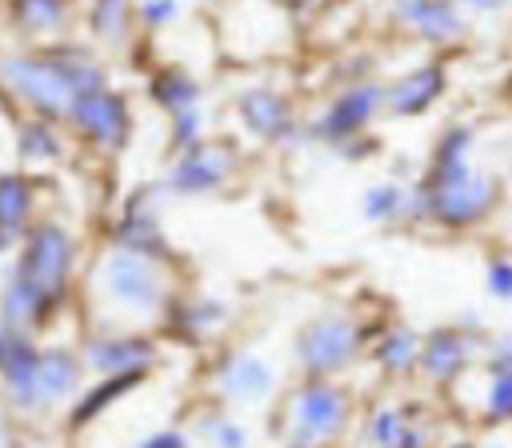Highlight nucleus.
I'll return each instance as SVG.
<instances>
[{
  "label": "nucleus",
  "instance_id": "nucleus-1",
  "mask_svg": "<svg viewBox=\"0 0 512 448\" xmlns=\"http://www.w3.org/2000/svg\"><path fill=\"white\" fill-rule=\"evenodd\" d=\"M112 84L104 56L84 40H52V44H20L0 52V96H8L24 116H44L64 124L72 104Z\"/></svg>",
  "mask_w": 512,
  "mask_h": 448
},
{
  "label": "nucleus",
  "instance_id": "nucleus-2",
  "mask_svg": "<svg viewBox=\"0 0 512 448\" xmlns=\"http://www.w3.org/2000/svg\"><path fill=\"white\" fill-rule=\"evenodd\" d=\"M80 284L88 288V308L96 324H124V328H156L176 292L172 264L124 248H104L84 268Z\"/></svg>",
  "mask_w": 512,
  "mask_h": 448
},
{
  "label": "nucleus",
  "instance_id": "nucleus-3",
  "mask_svg": "<svg viewBox=\"0 0 512 448\" xmlns=\"http://www.w3.org/2000/svg\"><path fill=\"white\" fill-rule=\"evenodd\" d=\"M4 268L36 288L56 312H64L84 280V240L68 220L40 212Z\"/></svg>",
  "mask_w": 512,
  "mask_h": 448
},
{
  "label": "nucleus",
  "instance_id": "nucleus-4",
  "mask_svg": "<svg viewBox=\"0 0 512 448\" xmlns=\"http://www.w3.org/2000/svg\"><path fill=\"white\" fill-rule=\"evenodd\" d=\"M356 420H360V396L344 380L300 376L292 388H280V408H276L280 444L336 448L356 432Z\"/></svg>",
  "mask_w": 512,
  "mask_h": 448
},
{
  "label": "nucleus",
  "instance_id": "nucleus-5",
  "mask_svg": "<svg viewBox=\"0 0 512 448\" xmlns=\"http://www.w3.org/2000/svg\"><path fill=\"white\" fill-rule=\"evenodd\" d=\"M380 324H368L356 308H344V304L320 308L308 320H300L292 332V344H288L292 368L312 380H344L368 356V340L376 336Z\"/></svg>",
  "mask_w": 512,
  "mask_h": 448
},
{
  "label": "nucleus",
  "instance_id": "nucleus-6",
  "mask_svg": "<svg viewBox=\"0 0 512 448\" xmlns=\"http://www.w3.org/2000/svg\"><path fill=\"white\" fill-rule=\"evenodd\" d=\"M376 120H384V80H348L320 104L316 116L304 120V140L336 152L340 160L360 164L376 152Z\"/></svg>",
  "mask_w": 512,
  "mask_h": 448
},
{
  "label": "nucleus",
  "instance_id": "nucleus-7",
  "mask_svg": "<svg viewBox=\"0 0 512 448\" xmlns=\"http://www.w3.org/2000/svg\"><path fill=\"white\" fill-rule=\"evenodd\" d=\"M412 184L420 204V228H436L444 236H464L484 228L504 204V180L480 164L440 180L412 176Z\"/></svg>",
  "mask_w": 512,
  "mask_h": 448
},
{
  "label": "nucleus",
  "instance_id": "nucleus-8",
  "mask_svg": "<svg viewBox=\"0 0 512 448\" xmlns=\"http://www.w3.org/2000/svg\"><path fill=\"white\" fill-rule=\"evenodd\" d=\"M244 172V148L236 136H204L200 144L168 156L156 192L164 200H208L224 196Z\"/></svg>",
  "mask_w": 512,
  "mask_h": 448
},
{
  "label": "nucleus",
  "instance_id": "nucleus-9",
  "mask_svg": "<svg viewBox=\"0 0 512 448\" xmlns=\"http://www.w3.org/2000/svg\"><path fill=\"white\" fill-rule=\"evenodd\" d=\"M64 132L84 152L116 160L120 152H128V144L136 136V104L120 84L92 88L72 104V112L64 120Z\"/></svg>",
  "mask_w": 512,
  "mask_h": 448
},
{
  "label": "nucleus",
  "instance_id": "nucleus-10",
  "mask_svg": "<svg viewBox=\"0 0 512 448\" xmlns=\"http://www.w3.org/2000/svg\"><path fill=\"white\" fill-rule=\"evenodd\" d=\"M232 120H236L244 140L272 148V152H288V148L308 144L304 140L308 116H300L296 100L276 84H244L232 96Z\"/></svg>",
  "mask_w": 512,
  "mask_h": 448
},
{
  "label": "nucleus",
  "instance_id": "nucleus-11",
  "mask_svg": "<svg viewBox=\"0 0 512 448\" xmlns=\"http://www.w3.org/2000/svg\"><path fill=\"white\" fill-rule=\"evenodd\" d=\"M488 348V328L480 316H460L452 324H436L424 332L420 344V368L416 380H424L432 392H452L460 376H468Z\"/></svg>",
  "mask_w": 512,
  "mask_h": 448
},
{
  "label": "nucleus",
  "instance_id": "nucleus-12",
  "mask_svg": "<svg viewBox=\"0 0 512 448\" xmlns=\"http://www.w3.org/2000/svg\"><path fill=\"white\" fill-rule=\"evenodd\" d=\"M88 368V380L100 376H152L160 364V340L152 328H124V324H96L76 344Z\"/></svg>",
  "mask_w": 512,
  "mask_h": 448
},
{
  "label": "nucleus",
  "instance_id": "nucleus-13",
  "mask_svg": "<svg viewBox=\"0 0 512 448\" xmlns=\"http://www.w3.org/2000/svg\"><path fill=\"white\" fill-rule=\"evenodd\" d=\"M208 384L224 408H264L280 396V368L256 348H228L212 360Z\"/></svg>",
  "mask_w": 512,
  "mask_h": 448
},
{
  "label": "nucleus",
  "instance_id": "nucleus-14",
  "mask_svg": "<svg viewBox=\"0 0 512 448\" xmlns=\"http://www.w3.org/2000/svg\"><path fill=\"white\" fill-rule=\"evenodd\" d=\"M108 248H124V252H140L152 260L172 264L176 248L168 240L164 228V196L156 188H132L120 208L108 220Z\"/></svg>",
  "mask_w": 512,
  "mask_h": 448
},
{
  "label": "nucleus",
  "instance_id": "nucleus-15",
  "mask_svg": "<svg viewBox=\"0 0 512 448\" xmlns=\"http://www.w3.org/2000/svg\"><path fill=\"white\" fill-rule=\"evenodd\" d=\"M452 88V72L444 56H428L412 68H404L400 76L384 80V116L388 120H420L432 108L444 104Z\"/></svg>",
  "mask_w": 512,
  "mask_h": 448
},
{
  "label": "nucleus",
  "instance_id": "nucleus-16",
  "mask_svg": "<svg viewBox=\"0 0 512 448\" xmlns=\"http://www.w3.org/2000/svg\"><path fill=\"white\" fill-rule=\"evenodd\" d=\"M160 324L180 344L204 348V344H216L232 328V304L216 292H204V288H184V292L176 288Z\"/></svg>",
  "mask_w": 512,
  "mask_h": 448
},
{
  "label": "nucleus",
  "instance_id": "nucleus-17",
  "mask_svg": "<svg viewBox=\"0 0 512 448\" xmlns=\"http://www.w3.org/2000/svg\"><path fill=\"white\" fill-rule=\"evenodd\" d=\"M84 384H88V368H84L80 348L40 340V352H36V412H40V420L68 412Z\"/></svg>",
  "mask_w": 512,
  "mask_h": 448
},
{
  "label": "nucleus",
  "instance_id": "nucleus-18",
  "mask_svg": "<svg viewBox=\"0 0 512 448\" xmlns=\"http://www.w3.org/2000/svg\"><path fill=\"white\" fill-rule=\"evenodd\" d=\"M444 396H464L460 408H464V416L476 428H508L512 424V368H500V364H484L480 360Z\"/></svg>",
  "mask_w": 512,
  "mask_h": 448
},
{
  "label": "nucleus",
  "instance_id": "nucleus-19",
  "mask_svg": "<svg viewBox=\"0 0 512 448\" xmlns=\"http://www.w3.org/2000/svg\"><path fill=\"white\" fill-rule=\"evenodd\" d=\"M392 24L428 44V48H456L468 36V16L456 0H392Z\"/></svg>",
  "mask_w": 512,
  "mask_h": 448
},
{
  "label": "nucleus",
  "instance_id": "nucleus-20",
  "mask_svg": "<svg viewBox=\"0 0 512 448\" xmlns=\"http://www.w3.org/2000/svg\"><path fill=\"white\" fill-rule=\"evenodd\" d=\"M420 344H424V332L404 324V320H384L376 328V336L368 340V364L376 368V376H384L388 384H404V380H416V368H420Z\"/></svg>",
  "mask_w": 512,
  "mask_h": 448
},
{
  "label": "nucleus",
  "instance_id": "nucleus-21",
  "mask_svg": "<svg viewBox=\"0 0 512 448\" xmlns=\"http://www.w3.org/2000/svg\"><path fill=\"white\" fill-rule=\"evenodd\" d=\"M12 156H16V168H24L32 176H44V172L60 168L64 156H68L64 124H52L44 116H20L16 128H12Z\"/></svg>",
  "mask_w": 512,
  "mask_h": 448
},
{
  "label": "nucleus",
  "instance_id": "nucleus-22",
  "mask_svg": "<svg viewBox=\"0 0 512 448\" xmlns=\"http://www.w3.org/2000/svg\"><path fill=\"white\" fill-rule=\"evenodd\" d=\"M360 216L376 228H420L416 184L400 176H380L360 192Z\"/></svg>",
  "mask_w": 512,
  "mask_h": 448
},
{
  "label": "nucleus",
  "instance_id": "nucleus-23",
  "mask_svg": "<svg viewBox=\"0 0 512 448\" xmlns=\"http://www.w3.org/2000/svg\"><path fill=\"white\" fill-rule=\"evenodd\" d=\"M8 28L32 48V44H52L64 40L76 16V4L68 0H4Z\"/></svg>",
  "mask_w": 512,
  "mask_h": 448
},
{
  "label": "nucleus",
  "instance_id": "nucleus-24",
  "mask_svg": "<svg viewBox=\"0 0 512 448\" xmlns=\"http://www.w3.org/2000/svg\"><path fill=\"white\" fill-rule=\"evenodd\" d=\"M144 100L156 112L176 116V112L200 108L208 96H204V80L188 64H152L144 76Z\"/></svg>",
  "mask_w": 512,
  "mask_h": 448
},
{
  "label": "nucleus",
  "instance_id": "nucleus-25",
  "mask_svg": "<svg viewBox=\"0 0 512 448\" xmlns=\"http://www.w3.org/2000/svg\"><path fill=\"white\" fill-rule=\"evenodd\" d=\"M476 144H480V128L472 120H448L432 148H428V160L424 168L416 172L420 180H440V176H452V172H464L476 164Z\"/></svg>",
  "mask_w": 512,
  "mask_h": 448
},
{
  "label": "nucleus",
  "instance_id": "nucleus-26",
  "mask_svg": "<svg viewBox=\"0 0 512 448\" xmlns=\"http://www.w3.org/2000/svg\"><path fill=\"white\" fill-rule=\"evenodd\" d=\"M144 380H148V376H100V380H88V384L80 388V396L72 400V408L64 412V428H68V432H84L88 424L104 420L124 396L140 392Z\"/></svg>",
  "mask_w": 512,
  "mask_h": 448
},
{
  "label": "nucleus",
  "instance_id": "nucleus-27",
  "mask_svg": "<svg viewBox=\"0 0 512 448\" xmlns=\"http://www.w3.org/2000/svg\"><path fill=\"white\" fill-rule=\"evenodd\" d=\"M40 188L44 176H32L24 168H0V228L24 236L32 220L40 216Z\"/></svg>",
  "mask_w": 512,
  "mask_h": 448
},
{
  "label": "nucleus",
  "instance_id": "nucleus-28",
  "mask_svg": "<svg viewBox=\"0 0 512 448\" xmlns=\"http://www.w3.org/2000/svg\"><path fill=\"white\" fill-rule=\"evenodd\" d=\"M88 44L104 52H124L136 28V0H84Z\"/></svg>",
  "mask_w": 512,
  "mask_h": 448
},
{
  "label": "nucleus",
  "instance_id": "nucleus-29",
  "mask_svg": "<svg viewBox=\"0 0 512 448\" xmlns=\"http://www.w3.org/2000/svg\"><path fill=\"white\" fill-rule=\"evenodd\" d=\"M416 412L420 408H412L404 400H376V404L360 408V420H356L360 448H400V440L412 428Z\"/></svg>",
  "mask_w": 512,
  "mask_h": 448
},
{
  "label": "nucleus",
  "instance_id": "nucleus-30",
  "mask_svg": "<svg viewBox=\"0 0 512 448\" xmlns=\"http://www.w3.org/2000/svg\"><path fill=\"white\" fill-rule=\"evenodd\" d=\"M192 440H200V448H252V428L232 408L216 404L196 416Z\"/></svg>",
  "mask_w": 512,
  "mask_h": 448
},
{
  "label": "nucleus",
  "instance_id": "nucleus-31",
  "mask_svg": "<svg viewBox=\"0 0 512 448\" xmlns=\"http://www.w3.org/2000/svg\"><path fill=\"white\" fill-rule=\"evenodd\" d=\"M204 136H208V112H204V104H200V108H188V112L168 116L164 148H168V156H176V152H184V148L200 144Z\"/></svg>",
  "mask_w": 512,
  "mask_h": 448
},
{
  "label": "nucleus",
  "instance_id": "nucleus-32",
  "mask_svg": "<svg viewBox=\"0 0 512 448\" xmlns=\"http://www.w3.org/2000/svg\"><path fill=\"white\" fill-rule=\"evenodd\" d=\"M484 292L496 304H512V252H496L484 260Z\"/></svg>",
  "mask_w": 512,
  "mask_h": 448
},
{
  "label": "nucleus",
  "instance_id": "nucleus-33",
  "mask_svg": "<svg viewBox=\"0 0 512 448\" xmlns=\"http://www.w3.org/2000/svg\"><path fill=\"white\" fill-rule=\"evenodd\" d=\"M184 12L180 0H136V24L144 32H164L168 24H176Z\"/></svg>",
  "mask_w": 512,
  "mask_h": 448
},
{
  "label": "nucleus",
  "instance_id": "nucleus-34",
  "mask_svg": "<svg viewBox=\"0 0 512 448\" xmlns=\"http://www.w3.org/2000/svg\"><path fill=\"white\" fill-rule=\"evenodd\" d=\"M196 440H192V432H184V428H172V424H164V428H152V432H144L132 448H192Z\"/></svg>",
  "mask_w": 512,
  "mask_h": 448
},
{
  "label": "nucleus",
  "instance_id": "nucleus-35",
  "mask_svg": "<svg viewBox=\"0 0 512 448\" xmlns=\"http://www.w3.org/2000/svg\"><path fill=\"white\" fill-rule=\"evenodd\" d=\"M20 436H24V424H20V420L0 404V448H12Z\"/></svg>",
  "mask_w": 512,
  "mask_h": 448
},
{
  "label": "nucleus",
  "instance_id": "nucleus-36",
  "mask_svg": "<svg viewBox=\"0 0 512 448\" xmlns=\"http://www.w3.org/2000/svg\"><path fill=\"white\" fill-rule=\"evenodd\" d=\"M460 8H464V16L472 12V16H500L512 0H456Z\"/></svg>",
  "mask_w": 512,
  "mask_h": 448
},
{
  "label": "nucleus",
  "instance_id": "nucleus-37",
  "mask_svg": "<svg viewBox=\"0 0 512 448\" xmlns=\"http://www.w3.org/2000/svg\"><path fill=\"white\" fill-rule=\"evenodd\" d=\"M436 448H484L476 436H452V440H440Z\"/></svg>",
  "mask_w": 512,
  "mask_h": 448
},
{
  "label": "nucleus",
  "instance_id": "nucleus-38",
  "mask_svg": "<svg viewBox=\"0 0 512 448\" xmlns=\"http://www.w3.org/2000/svg\"><path fill=\"white\" fill-rule=\"evenodd\" d=\"M276 4H284L288 12H296V16H300V12H312V8H320L324 0H276Z\"/></svg>",
  "mask_w": 512,
  "mask_h": 448
},
{
  "label": "nucleus",
  "instance_id": "nucleus-39",
  "mask_svg": "<svg viewBox=\"0 0 512 448\" xmlns=\"http://www.w3.org/2000/svg\"><path fill=\"white\" fill-rule=\"evenodd\" d=\"M12 448H48V444H44V440H32V436L24 432V436H20V440H16Z\"/></svg>",
  "mask_w": 512,
  "mask_h": 448
},
{
  "label": "nucleus",
  "instance_id": "nucleus-40",
  "mask_svg": "<svg viewBox=\"0 0 512 448\" xmlns=\"http://www.w3.org/2000/svg\"><path fill=\"white\" fill-rule=\"evenodd\" d=\"M8 340H12V332L0 324V360H4V352H8Z\"/></svg>",
  "mask_w": 512,
  "mask_h": 448
},
{
  "label": "nucleus",
  "instance_id": "nucleus-41",
  "mask_svg": "<svg viewBox=\"0 0 512 448\" xmlns=\"http://www.w3.org/2000/svg\"><path fill=\"white\" fill-rule=\"evenodd\" d=\"M280 448H308V444H280Z\"/></svg>",
  "mask_w": 512,
  "mask_h": 448
},
{
  "label": "nucleus",
  "instance_id": "nucleus-42",
  "mask_svg": "<svg viewBox=\"0 0 512 448\" xmlns=\"http://www.w3.org/2000/svg\"><path fill=\"white\" fill-rule=\"evenodd\" d=\"M484 448H508V444H484Z\"/></svg>",
  "mask_w": 512,
  "mask_h": 448
},
{
  "label": "nucleus",
  "instance_id": "nucleus-43",
  "mask_svg": "<svg viewBox=\"0 0 512 448\" xmlns=\"http://www.w3.org/2000/svg\"><path fill=\"white\" fill-rule=\"evenodd\" d=\"M0 280H4V268H0Z\"/></svg>",
  "mask_w": 512,
  "mask_h": 448
},
{
  "label": "nucleus",
  "instance_id": "nucleus-44",
  "mask_svg": "<svg viewBox=\"0 0 512 448\" xmlns=\"http://www.w3.org/2000/svg\"><path fill=\"white\" fill-rule=\"evenodd\" d=\"M68 4H76V0H68Z\"/></svg>",
  "mask_w": 512,
  "mask_h": 448
}]
</instances>
